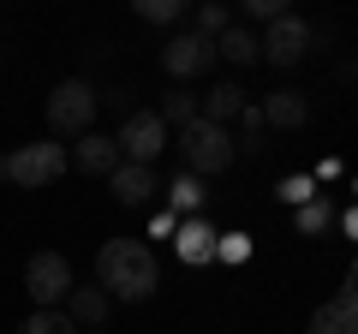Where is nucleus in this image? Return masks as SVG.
<instances>
[{
  "mask_svg": "<svg viewBox=\"0 0 358 334\" xmlns=\"http://www.w3.org/2000/svg\"><path fill=\"white\" fill-rule=\"evenodd\" d=\"M96 286L108 298H126V305H143V298L162 286V269H155V251L138 239H108L96 251Z\"/></svg>",
  "mask_w": 358,
  "mask_h": 334,
  "instance_id": "f257e3e1",
  "label": "nucleus"
},
{
  "mask_svg": "<svg viewBox=\"0 0 358 334\" xmlns=\"http://www.w3.org/2000/svg\"><path fill=\"white\" fill-rule=\"evenodd\" d=\"M66 167H72V161H66V143H24V150L0 155V180L36 191V185H54Z\"/></svg>",
  "mask_w": 358,
  "mask_h": 334,
  "instance_id": "f03ea898",
  "label": "nucleus"
},
{
  "mask_svg": "<svg viewBox=\"0 0 358 334\" xmlns=\"http://www.w3.org/2000/svg\"><path fill=\"white\" fill-rule=\"evenodd\" d=\"M179 155H185V167H192L197 180H203V173H227V161H233L239 150H233L227 126L192 119V126H179Z\"/></svg>",
  "mask_w": 358,
  "mask_h": 334,
  "instance_id": "7ed1b4c3",
  "label": "nucleus"
},
{
  "mask_svg": "<svg viewBox=\"0 0 358 334\" xmlns=\"http://www.w3.org/2000/svg\"><path fill=\"white\" fill-rule=\"evenodd\" d=\"M96 90H90L84 78H66V84H54V96H48V126L60 131V138H84L90 131V119H96Z\"/></svg>",
  "mask_w": 358,
  "mask_h": 334,
  "instance_id": "20e7f679",
  "label": "nucleus"
},
{
  "mask_svg": "<svg viewBox=\"0 0 358 334\" xmlns=\"http://www.w3.org/2000/svg\"><path fill=\"white\" fill-rule=\"evenodd\" d=\"M114 150H120V161H143V167H150L155 155L167 150L162 114H138V108H131V114L120 119V131H114Z\"/></svg>",
  "mask_w": 358,
  "mask_h": 334,
  "instance_id": "39448f33",
  "label": "nucleus"
},
{
  "mask_svg": "<svg viewBox=\"0 0 358 334\" xmlns=\"http://www.w3.org/2000/svg\"><path fill=\"white\" fill-rule=\"evenodd\" d=\"M24 286H30V298H36V310H54L78 281H72V263H66L60 251H36V257L24 263Z\"/></svg>",
  "mask_w": 358,
  "mask_h": 334,
  "instance_id": "423d86ee",
  "label": "nucleus"
},
{
  "mask_svg": "<svg viewBox=\"0 0 358 334\" xmlns=\"http://www.w3.org/2000/svg\"><path fill=\"white\" fill-rule=\"evenodd\" d=\"M310 36H317V30L299 13H281V18H268V36H257V48H263L268 66H299L305 48H310Z\"/></svg>",
  "mask_w": 358,
  "mask_h": 334,
  "instance_id": "0eeeda50",
  "label": "nucleus"
},
{
  "mask_svg": "<svg viewBox=\"0 0 358 334\" xmlns=\"http://www.w3.org/2000/svg\"><path fill=\"white\" fill-rule=\"evenodd\" d=\"M209 66H215V42L197 36V30H179V36L162 48V72L173 78V84H185V78L209 72Z\"/></svg>",
  "mask_w": 358,
  "mask_h": 334,
  "instance_id": "6e6552de",
  "label": "nucleus"
},
{
  "mask_svg": "<svg viewBox=\"0 0 358 334\" xmlns=\"http://www.w3.org/2000/svg\"><path fill=\"white\" fill-rule=\"evenodd\" d=\"M305 334H358V286H352V275H346V286L322 310H310Z\"/></svg>",
  "mask_w": 358,
  "mask_h": 334,
  "instance_id": "1a4fd4ad",
  "label": "nucleus"
},
{
  "mask_svg": "<svg viewBox=\"0 0 358 334\" xmlns=\"http://www.w3.org/2000/svg\"><path fill=\"white\" fill-rule=\"evenodd\" d=\"M215 239L221 233L209 227L203 215H185V221H173V251H179V263H215Z\"/></svg>",
  "mask_w": 358,
  "mask_h": 334,
  "instance_id": "9d476101",
  "label": "nucleus"
},
{
  "mask_svg": "<svg viewBox=\"0 0 358 334\" xmlns=\"http://www.w3.org/2000/svg\"><path fill=\"white\" fill-rule=\"evenodd\" d=\"M108 191H114V203L143 209V203L155 197V167H143V161H120L114 173H108Z\"/></svg>",
  "mask_w": 358,
  "mask_h": 334,
  "instance_id": "9b49d317",
  "label": "nucleus"
},
{
  "mask_svg": "<svg viewBox=\"0 0 358 334\" xmlns=\"http://www.w3.org/2000/svg\"><path fill=\"white\" fill-rule=\"evenodd\" d=\"M263 126H281V131H299L310 119V96L305 90H275V96H263Z\"/></svg>",
  "mask_w": 358,
  "mask_h": 334,
  "instance_id": "f8f14e48",
  "label": "nucleus"
},
{
  "mask_svg": "<svg viewBox=\"0 0 358 334\" xmlns=\"http://www.w3.org/2000/svg\"><path fill=\"white\" fill-rule=\"evenodd\" d=\"M66 161H72L78 173H102V180H108V173L120 167V150H114V138H96V131H84V143H78Z\"/></svg>",
  "mask_w": 358,
  "mask_h": 334,
  "instance_id": "ddd939ff",
  "label": "nucleus"
},
{
  "mask_svg": "<svg viewBox=\"0 0 358 334\" xmlns=\"http://www.w3.org/2000/svg\"><path fill=\"white\" fill-rule=\"evenodd\" d=\"M239 108H245V90H239V84H215V90L197 96V119H209V126H233Z\"/></svg>",
  "mask_w": 358,
  "mask_h": 334,
  "instance_id": "4468645a",
  "label": "nucleus"
},
{
  "mask_svg": "<svg viewBox=\"0 0 358 334\" xmlns=\"http://www.w3.org/2000/svg\"><path fill=\"white\" fill-rule=\"evenodd\" d=\"M108 305H114V298H108L102 286H72V293H66V317H72L78 328H96V322L108 317Z\"/></svg>",
  "mask_w": 358,
  "mask_h": 334,
  "instance_id": "2eb2a0df",
  "label": "nucleus"
},
{
  "mask_svg": "<svg viewBox=\"0 0 358 334\" xmlns=\"http://www.w3.org/2000/svg\"><path fill=\"white\" fill-rule=\"evenodd\" d=\"M293 227L305 233V239H322V233L334 227V203H329L322 191H317V197H305V203L293 209Z\"/></svg>",
  "mask_w": 358,
  "mask_h": 334,
  "instance_id": "dca6fc26",
  "label": "nucleus"
},
{
  "mask_svg": "<svg viewBox=\"0 0 358 334\" xmlns=\"http://www.w3.org/2000/svg\"><path fill=\"white\" fill-rule=\"evenodd\" d=\"M215 54H227L233 66H251V60H263V48H257V36H251V30H239V24H227V30L215 36Z\"/></svg>",
  "mask_w": 358,
  "mask_h": 334,
  "instance_id": "f3484780",
  "label": "nucleus"
},
{
  "mask_svg": "<svg viewBox=\"0 0 358 334\" xmlns=\"http://www.w3.org/2000/svg\"><path fill=\"white\" fill-rule=\"evenodd\" d=\"M167 197H173V215H197V209H203V180H197V173H179L173 185H167Z\"/></svg>",
  "mask_w": 358,
  "mask_h": 334,
  "instance_id": "a211bd4d",
  "label": "nucleus"
},
{
  "mask_svg": "<svg viewBox=\"0 0 358 334\" xmlns=\"http://www.w3.org/2000/svg\"><path fill=\"white\" fill-rule=\"evenodd\" d=\"M239 131H245V138L233 143V150H239V155H263V138H268L263 108H251V102H245V108H239Z\"/></svg>",
  "mask_w": 358,
  "mask_h": 334,
  "instance_id": "6ab92c4d",
  "label": "nucleus"
},
{
  "mask_svg": "<svg viewBox=\"0 0 358 334\" xmlns=\"http://www.w3.org/2000/svg\"><path fill=\"white\" fill-rule=\"evenodd\" d=\"M192 119H197V96L173 84V90L162 96V126H192Z\"/></svg>",
  "mask_w": 358,
  "mask_h": 334,
  "instance_id": "aec40b11",
  "label": "nucleus"
},
{
  "mask_svg": "<svg viewBox=\"0 0 358 334\" xmlns=\"http://www.w3.org/2000/svg\"><path fill=\"white\" fill-rule=\"evenodd\" d=\"M138 6V18H150V24H173L179 13H192L197 0H131Z\"/></svg>",
  "mask_w": 358,
  "mask_h": 334,
  "instance_id": "412c9836",
  "label": "nucleus"
},
{
  "mask_svg": "<svg viewBox=\"0 0 358 334\" xmlns=\"http://www.w3.org/2000/svg\"><path fill=\"white\" fill-rule=\"evenodd\" d=\"M18 334H78V322L66 317V310H30V322Z\"/></svg>",
  "mask_w": 358,
  "mask_h": 334,
  "instance_id": "4be33fe9",
  "label": "nucleus"
},
{
  "mask_svg": "<svg viewBox=\"0 0 358 334\" xmlns=\"http://www.w3.org/2000/svg\"><path fill=\"white\" fill-rule=\"evenodd\" d=\"M221 30H227V6H221V0H197V36L215 42Z\"/></svg>",
  "mask_w": 358,
  "mask_h": 334,
  "instance_id": "5701e85b",
  "label": "nucleus"
},
{
  "mask_svg": "<svg viewBox=\"0 0 358 334\" xmlns=\"http://www.w3.org/2000/svg\"><path fill=\"white\" fill-rule=\"evenodd\" d=\"M275 197H281V203H305V197H317V180H310V173H293V180H281V191H275Z\"/></svg>",
  "mask_w": 358,
  "mask_h": 334,
  "instance_id": "b1692460",
  "label": "nucleus"
},
{
  "mask_svg": "<svg viewBox=\"0 0 358 334\" xmlns=\"http://www.w3.org/2000/svg\"><path fill=\"white\" fill-rule=\"evenodd\" d=\"M215 257L245 263V257H251V239H245V233H227V239H215Z\"/></svg>",
  "mask_w": 358,
  "mask_h": 334,
  "instance_id": "393cba45",
  "label": "nucleus"
},
{
  "mask_svg": "<svg viewBox=\"0 0 358 334\" xmlns=\"http://www.w3.org/2000/svg\"><path fill=\"white\" fill-rule=\"evenodd\" d=\"M251 18H281V13H293V0H239Z\"/></svg>",
  "mask_w": 358,
  "mask_h": 334,
  "instance_id": "a878e982",
  "label": "nucleus"
},
{
  "mask_svg": "<svg viewBox=\"0 0 358 334\" xmlns=\"http://www.w3.org/2000/svg\"><path fill=\"white\" fill-rule=\"evenodd\" d=\"M96 102H108V108H114V114H120V119H126V114H131V90H108V96H96Z\"/></svg>",
  "mask_w": 358,
  "mask_h": 334,
  "instance_id": "bb28decb",
  "label": "nucleus"
}]
</instances>
